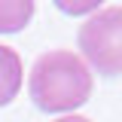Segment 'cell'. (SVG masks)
Segmentation results:
<instances>
[{
  "instance_id": "6",
  "label": "cell",
  "mask_w": 122,
  "mask_h": 122,
  "mask_svg": "<svg viewBox=\"0 0 122 122\" xmlns=\"http://www.w3.org/2000/svg\"><path fill=\"white\" fill-rule=\"evenodd\" d=\"M55 122H92V119H86V116H73V113H70V116H61V119H55Z\"/></svg>"
},
{
  "instance_id": "4",
  "label": "cell",
  "mask_w": 122,
  "mask_h": 122,
  "mask_svg": "<svg viewBox=\"0 0 122 122\" xmlns=\"http://www.w3.org/2000/svg\"><path fill=\"white\" fill-rule=\"evenodd\" d=\"M34 15V0H0V34H18Z\"/></svg>"
},
{
  "instance_id": "5",
  "label": "cell",
  "mask_w": 122,
  "mask_h": 122,
  "mask_svg": "<svg viewBox=\"0 0 122 122\" xmlns=\"http://www.w3.org/2000/svg\"><path fill=\"white\" fill-rule=\"evenodd\" d=\"M58 9H64V12H76V15H82V12H98L101 6H98V0H86V3H64V0H58Z\"/></svg>"
},
{
  "instance_id": "1",
  "label": "cell",
  "mask_w": 122,
  "mask_h": 122,
  "mask_svg": "<svg viewBox=\"0 0 122 122\" xmlns=\"http://www.w3.org/2000/svg\"><path fill=\"white\" fill-rule=\"evenodd\" d=\"M30 101L43 113H73L92 98V70L70 49H49L30 67Z\"/></svg>"
},
{
  "instance_id": "2",
  "label": "cell",
  "mask_w": 122,
  "mask_h": 122,
  "mask_svg": "<svg viewBox=\"0 0 122 122\" xmlns=\"http://www.w3.org/2000/svg\"><path fill=\"white\" fill-rule=\"evenodd\" d=\"M79 52L82 61L104 76L122 73V6H101L79 25Z\"/></svg>"
},
{
  "instance_id": "3",
  "label": "cell",
  "mask_w": 122,
  "mask_h": 122,
  "mask_svg": "<svg viewBox=\"0 0 122 122\" xmlns=\"http://www.w3.org/2000/svg\"><path fill=\"white\" fill-rule=\"evenodd\" d=\"M21 76H25V67H21L18 52L9 46H0V107L15 101L21 89Z\"/></svg>"
}]
</instances>
